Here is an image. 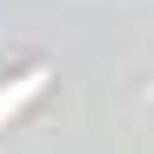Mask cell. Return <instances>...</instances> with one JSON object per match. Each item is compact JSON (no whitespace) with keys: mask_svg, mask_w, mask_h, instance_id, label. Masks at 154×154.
Returning <instances> with one entry per match:
<instances>
[{"mask_svg":"<svg viewBox=\"0 0 154 154\" xmlns=\"http://www.w3.org/2000/svg\"><path fill=\"white\" fill-rule=\"evenodd\" d=\"M47 94V67L34 60L27 74H14V81H0V127L7 121H20V107H27V100H40Z\"/></svg>","mask_w":154,"mask_h":154,"instance_id":"obj_1","label":"cell"}]
</instances>
